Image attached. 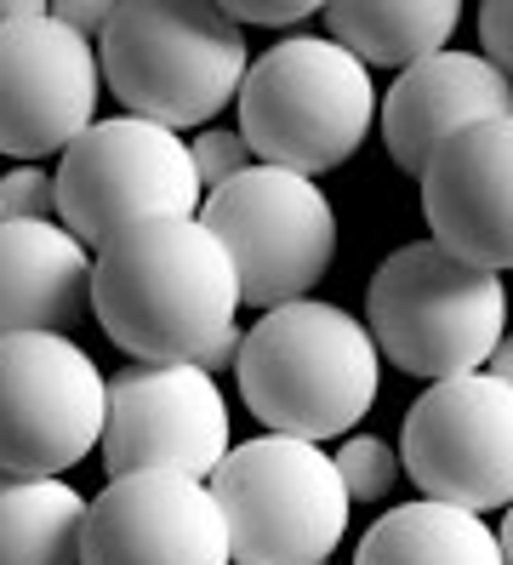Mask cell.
Segmentation results:
<instances>
[{
  "mask_svg": "<svg viewBox=\"0 0 513 565\" xmlns=\"http://www.w3.org/2000/svg\"><path fill=\"white\" fill-rule=\"evenodd\" d=\"M513 115V86L485 52H434L423 63L394 75L383 92V143L399 172L423 178L428 160L479 120H507Z\"/></svg>",
  "mask_w": 513,
  "mask_h": 565,
  "instance_id": "cell-15",
  "label": "cell"
},
{
  "mask_svg": "<svg viewBox=\"0 0 513 565\" xmlns=\"http://www.w3.org/2000/svg\"><path fill=\"white\" fill-rule=\"evenodd\" d=\"M52 18L68 23V29H75V35H86V41H103V29L115 23V7H109V0H57Z\"/></svg>",
  "mask_w": 513,
  "mask_h": 565,
  "instance_id": "cell-25",
  "label": "cell"
},
{
  "mask_svg": "<svg viewBox=\"0 0 513 565\" xmlns=\"http://www.w3.org/2000/svg\"><path fill=\"white\" fill-rule=\"evenodd\" d=\"M92 309V246L63 223H0V338L68 331Z\"/></svg>",
  "mask_w": 513,
  "mask_h": 565,
  "instance_id": "cell-16",
  "label": "cell"
},
{
  "mask_svg": "<svg viewBox=\"0 0 513 565\" xmlns=\"http://www.w3.org/2000/svg\"><path fill=\"white\" fill-rule=\"evenodd\" d=\"M97 41L75 35L52 12L0 29V154L23 166L63 154L86 126H97Z\"/></svg>",
  "mask_w": 513,
  "mask_h": 565,
  "instance_id": "cell-12",
  "label": "cell"
},
{
  "mask_svg": "<svg viewBox=\"0 0 513 565\" xmlns=\"http://www.w3.org/2000/svg\"><path fill=\"white\" fill-rule=\"evenodd\" d=\"M405 480L428 503L491 514L513 503V388L491 372L445 377L417 394L399 428Z\"/></svg>",
  "mask_w": 513,
  "mask_h": 565,
  "instance_id": "cell-10",
  "label": "cell"
},
{
  "mask_svg": "<svg viewBox=\"0 0 513 565\" xmlns=\"http://www.w3.org/2000/svg\"><path fill=\"white\" fill-rule=\"evenodd\" d=\"M234 565H325L349 537V486L314 440L252 435L212 475Z\"/></svg>",
  "mask_w": 513,
  "mask_h": 565,
  "instance_id": "cell-6",
  "label": "cell"
},
{
  "mask_svg": "<svg viewBox=\"0 0 513 565\" xmlns=\"http://www.w3.org/2000/svg\"><path fill=\"white\" fill-rule=\"evenodd\" d=\"M205 183L178 131L137 115L86 126L57 166V223L81 246H103L149 217H200Z\"/></svg>",
  "mask_w": 513,
  "mask_h": 565,
  "instance_id": "cell-7",
  "label": "cell"
},
{
  "mask_svg": "<svg viewBox=\"0 0 513 565\" xmlns=\"http://www.w3.org/2000/svg\"><path fill=\"white\" fill-rule=\"evenodd\" d=\"M234 109L239 138L263 166L320 178L365 149L383 97L349 46L331 35H286L246 70Z\"/></svg>",
  "mask_w": 513,
  "mask_h": 565,
  "instance_id": "cell-4",
  "label": "cell"
},
{
  "mask_svg": "<svg viewBox=\"0 0 513 565\" xmlns=\"http://www.w3.org/2000/svg\"><path fill=\"white\" fill-rule=\"evenodd\" d=\"M81 565H234L212 480L143 469L86 503Z\"/></svg>",
  "mask_w": 513,
  "mask_h": 565,
  "instance_id": "cell-13",
  "label": "cell"
},
{
  "mask_svg": "<svg viewBox=\"0 0 513 565\" xmlns=\"http://www.w3.org/2000/svg\"><path fill=\"white\" fill-rule=\"evenodd\" d=\"M479 41H485V57L513 86V0H485L479 7Z\"/></svg>",
  "mask_w": 513,
  "mask_h": 565,
  "instance_id": "cell-23",
  "label": "cell"
},
{
  "mask_svg": "<svg viewBox=\"0 0 513 565\" xmlns=\"http://www.w3.org/2000/svg\"><path fill=\"white\" fill-rule=\"evenodd\" d=\"M496 537H502V554H507V565H513V503L502 509V525H496Z\"/></svg>",
  "mask_w": 513,
  "mask_h": 565,
  "instance_id": "cell-27",
  "label": "cell"
},
{
  "mask_svg": "<svg viewBox=\"0 0 513 565\" xmlns=\"http://www.w3.org/2000/svg\"><path fill=\"white\" fill-rule=\"evenodd\" d=\"M239 309V269L200 217L131 223L92 252V315L143 365H205L217 377L246 343Z\"/></svg>",
  "mask_w": 513,
  "mask_h": 565,
  "instance_id": "cell-1",
  "label": "cell"
},
{
  "mask_svg": "<svg viewBox=\"0 0 513 565\" xmlns=\"http://www.w3.org/2000/svg\"><path fill=\"white\" fill-rule=\"evenodd\" d=\"M485 372H491V377H502V383L513 388V338H502V343H496V354L485 360Z\"/></svg>",
  "mask_w": 513,
  "mask_h": 565,
  "instance_id": "cell-26",
  "label": "cell"
},
{
  "mask_svg": "<svg viewBox=\"0 0 513 565\" xmlns=\"http://www.w3.org/2000/svg\"><path fill=\"white\" fill-rule=\"evenodd\" d=\"M200 223L228 246L239 269V297L263 315L308 297L336 257V212L325 189L263 160L205 194Z\"/></svg>",
  "mask_w": 513,
  "mask_h": 565,
  "instance_id": "cell-8",
  "label": "cell"
},
{
  "mask_svg": "<svg viewBox=\"0 0 513 565\" xmlns=\"http://www.w3.org/2000/svg\"><path fill=\"white\" fill-rule=\"evenodd\" d=\"M189 154H194V172H200L205 194L223 189V183H234L239 172H252V166H257V154L246 149V138H239V131H223V126L200 131V138L189 143Z\"/></svg>",
  "mask_w": 513,
  "mask_h": 565,
  "instance_id": "cell-22",
  "label": "cell"
},
{
  "mask_svg": "<svg viewBox=\"0 0 513 565\" xmlns=\"http://www.w3.org/2000/svg\"><path fill=\"white\" fill-rule=\"evenodd\" d=\"M365 326L383 360L410 377H468L507 338V286L491 269L451 257L439 241L388 252L365 291Z\"/></svg>",
  "mask_w": 513,
  "mask_h": 565,
  "instance_id": "cell-5",
  "label": "cell"
},
{
  "mask_svg": "<svg viewBox=\"0 0 513 565\" xmlns=\"http://www.w3.org/2000/svg\"><path fill=\"white\" fill-rule=\"evenodd\" d=\"M325 565H336V559H325Z\"/></svg>",
  "mask_w": 513,
  "mask_h": 565,
  "instance_id": "cell-28",
  "label": "cell"
},
{
  "mask_svg": "<svg viewBox=\"0 0 513 565\" xmlns=\"http://www.w3.org/2000/svg\"><path fill=\"white\" fill-rule=\"evenodd\" d=\"M239 401L268 435L291 440H349V428L365 423L383 388V349L371 326L342 303L297 297L286 309H268L234 360Z\"/></svg>",
  "mask_w": 513,
  "mask_h": 565,
  "instance_id": "cell-2",
  "label": "cell"
},
{
  "mask_svg": "<svg viewBox=\"0 0 513 565\" xmlns=\"http://www.w3.org/2000/svg\"><path fill=\"white\" fill-rule=\"evenodd\" d=\"M234 423L217 377L205 365H143L131 360L109 377V423H103V469L109 480L171 469L212 480L234 451Z\"/></svg>",
  "mask_w": 513,
  "mask_h": 565,
  "instance_id": "cell-11",
  "label": "cell"
},
{
  "mask_svg": "<svg viewBox=\"0 0 513 565\" xmlns=\"http://www.w3.org/2000/svg\"><path fill=\"white\" fill-rule=\"evenodd\" d=\"M314 12H320L314 0H228V18L257 23V29H291V23H308Z\"/></svg>",
  "mask_w": 513,
  "mask_h": 565,
  "instance_id": "cell-24",
  "label": "cell"
},
{
  "mask_svg": "<svg viewBox=\"0 0 513 565\" xmlns=\"http://www.w3.org/2000/svg\"><path fill=\"white\" fill-rule=\"evenodd\" d=\"M86 497L68 480H0V565H81Z\"/></svg>",
  "mask_w": 513,
  "mask_h": 565,
  "instance_id": "cell-19",
  "label": "cell"
},
{
  "mask_svg": "<svg viewBox=\"0 0 513 565\" xmlns=\"http://www.w3.org/2000/svg\"><path fill=\"white\" fill-rule=\"evenodd\" d=\"M109 377L57 331L0 338V480H57L103 446Z\"/></svg>",
  "mask_w": 513,
  "mask_h": 565,
  "instance_id": "cell-9",
  "label": "cell"
},
{
  "mask_svg": "<svg viewBox=\"0 0 513 565\" xmlns=\"http://www.w3.org/2000/svg\"><path fill=\"white\" fill-rule=\"evenodd\" d=\"M331 457H336L342 486H349V503H388L394 486L405 480V462H399L394 440H383V435H349Z\"/></svg>",
  "mask_w": 513,
  "mask_h": 565,
  "instance_id": "cell-20",
  "label": "cell"
},
{
  "mask_svg": "<svg viewBox=\"0 0 513 565\" xmlns=\"http://www.w3.org/2000/svg\"><path fill=\"white\" fill-rule=\"evenodd\" d=\"M97 63L126 115L189 131L239 97L252 46L217 0H126L103 29Z\"/></svg>",
  "mask_w": 513,
  "mask_h": 565,
  "instance_id": "cell-3",
  "label": "cell"
},
{
  "mask_svg": "<svg viewBox=\"0 0 513 565\" xmlns=\"http://www.w3.org/2000/svg\"><path fill=\"white\" fill-rule=\"evenodd\" d=\"M354 565H507L496 525L451 503H394L354 548Z\"/></svg>",
  "mask_w": 513,
  "mask_h": 565,
  "instance_id": "cell-17",
  "label": "cell"
},
{
  "mask_svg": "<svg viewBox=\"0 0 513 565\" xmlns=\"http://www.w3.org/2000/svg\"><path fill=\"white\" fill-rule=\"evenodd\" d=\"M0 223H57V172L46 166L0 172Z\"/></svg>",
  "mask_w": 513,
  "mask_h": 565,
  "instance_id": "cell-21",
  "label": "cell"
},
{
  "mask_svg": "<svg viewBox=\"0 0 513 565\" xmlns=\"http://www.w3.org/2000/svg\"><path fill=\"white\" fill-rule=\"evenodd\" d=\"M417 183L428 241L473 269H513V115L457 131Z\"/></svg>",
  "mask_w": 513,
  "mask_h": 565,
  "instance_id": "cell-14",
  "label": "cell"
},
{
  "mask_svg": "<svg viewBox=\"0 0 513 565\" xmlns=\"http://www.w3.org/2000/svg\"><path fill=\"white\" fill-rule=\"evenodd\" d=\"M325 35L349 46L365 70H410L445 52L451 29L462 23L457 0H331L320 7Z\"/></svg>",
  "mask_w": 513,
  "mask_h": 565,
  "instance_id": "cell-18",
  "label": "cell"
}]
</instances>
